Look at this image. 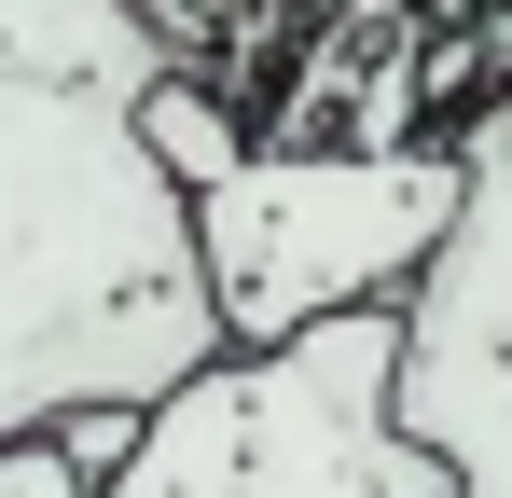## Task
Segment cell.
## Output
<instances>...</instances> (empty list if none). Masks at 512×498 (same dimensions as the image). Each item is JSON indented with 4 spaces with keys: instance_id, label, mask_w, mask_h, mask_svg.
<instances>
[{
    "instance_id": "obj_1",
    "label": "cell",
    "mask_w": 512,
    "mask_h": 498,
    "mask_svg": "<svg viewBox=\"0 0 512 498\" xmlns=\"http://www.w3.org/2000/svg\"><path fill=\"white\" fill-rule=\"evenodd\" d=\"M222 360L194 194L139 153V97L0 70V443L56 415H153Z\"/></svg>"
},
{
    "instance_id": "obj_2",
    "label": "cell",
    "mask_w": 512,
    "mask_h": 498,
    "mask_svg": "<svg viewBox=\"0 0 512 498\" xmlns=\"http://www.w3.org/2000/svg\"><path fill=\"white\" fill-rule=\"evenodd\" d=\"M443 222H457V139H360V153L250 139L194 194V277L222 346H291L333 319H388Z\"/></svg>"
},
{
    "instance_id": "obj_3",
    "label": "cell",
    "mask_w": 512,
    "mask_h": 498,
    "mask_svg": "<svg viewBox=\"0 0 512 498\" xmlns=\"http://www.w3.org/2000/svg\"><path fill=\"white\" fill-rule=\"evenodd\" d=\"M374 443H388V319H333L291 346H222L194 388H167L111 498H374Z\"/></svg>"
},
{
    "instance_id": "obj_4",
    "label": "cell",
    "mask_w": 512,
    "mask_h": 498,
    "mask_svg": "<svg viewBox=\"0 0 512 498\" xmlns=\"http://www.w3.org/2000/svg\"><path fill=\"white\" fill-rule=\"evenodd\" d=\"M388 429L457 498H512V97L457 139V222L388 305Z\"/></svg>"
},
{
    "instance_id": "obj_5",
    "label": "cell",
    "mask_w": 512,
    "mask_h": 498,
    "mask_svg": "<svg viewBox=\"0 0 512 498\" xmlns=\"http://www.w3.org/2000/svg\"><path fill=\"white\" fill-rule=\"evenodd\" d=\"M139 153L167 166L180 194H208L222 166L250 153V125L222 111V83H194V70H167V83H153V97H139Z\"/></svg>"
},
{
    "instance_id": "obj_6",
    "label": "cell",
    "mask_w": 512,
    "mask_h": 498,
    "mask_svg": "<svg viewBox=\"0 0 512 498\" xmlns=\"http://www.w3.org/2000/svg\"><path fill=\"white\" fill-rule=\"evenodd\" d=\"M125 443H139V415H111V402H84V415H56V457L84 471L97 498H111V471H125Z\"/></svg>"
},
{
    "instance_id": "obj_7",
    "label": "cell",
    "mask_w": 512,
    "mask_h": 498,
    "mask_svg": "<svg viewBox=\"0 0 512 498\" xmlns=\"http://www.w3.org/2000/svg\"><path fill=\"white\" fill-rule=\"evenodd\" d=\"M0 498H97V485L56 457V429H28V443H0Z\"/></svg>"
}]
</instances>
